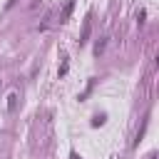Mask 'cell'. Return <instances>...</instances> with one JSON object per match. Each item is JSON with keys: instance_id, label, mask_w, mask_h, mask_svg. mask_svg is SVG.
Instances as JSON below:
<instances>
[{"instance_id": "52a82bcc", "label": "cell", "mask_w": 159, "mask_h": 159, "mask_svg": "<svg viewBox=\"0 0 159 159\" xmlns=\"http://www.w3.org/2000/svg\"><path fill=\"white\" fill-rule=\"evenodd\" d=\"M15 2H17V0H7V5H5V7H12Z\"/></svg>"}, {"instance_id": "6da1fadb", "label": "cell", "mask_w": 159, "mask_h": 159, "mask_svg": "<svg viewBox=\"0 0 159 159\" xmlns=\"http://www.w3.org/2000/svg\"><path fill=\"white\" fill-rule=\"evenodd\" d=\"M89 30H92V25H89V17L84 20V25H82V35H80V47L82 45H87V40H89Z\"/></svg>"}, {"instance_id": "3957f363", "label": "cell", "mask_w": 159, "mask_h": 159, "mask_svg": "<svg viewBox=\"0 0 159 159\" xmlns=\"http://www.w3.org/2000/svg\"><path fill=\"white\" fill-rule=\"evenodd\" d=\"M7 109H10V112L17 109V94H10V97H7Z\"/></svg>"}, {"instance_id": "8992f818", "label": "cell", "mask_w": 159, "mask_h": 159, "mask_svg": "<svg viewBox=\"0 0 159 159\" xmlns=\"http://www.w3.org/2000/svg\"><path fill=\"white\" fill-rule=\"evenodd\" d=\"M65 75H67V60H65V62H62V67H60V77H65Z\"/></svg>"}, {"instance_id": "9c48e42d", "label": "cell", "mask_w": 159, "mask_h": 159, "mask_svg": "<svg viewBox=\"0 0 159 159\" xmlns=\"http://www.w3.org/2000/svg\"><path fill=\"white\" fill-rule=\"evenodd\" d=\"M149 159H157V154H149Z\"/></svg>"}, {"instance_id": "5b68a950", "label": "cell", "mask_w": 159, "mask_h": 159, "mask_svg": "<svg viewBox=\"0 0 159 159\" xmlns=\"http://www.w3.org/2000/svg\"><path fill=\"white\" fill-rule=\"evenodd\" d=\"M104 45H107L104 40H102V42H97V47H94V55H102V52H104Z\"/></svg>"}, {"instance_id": "ba28073f", "label": "cell", "mask_w": 159, "mask_h": 159, "mask_svg": "<svg viewBox=\"0 0 159 159\" xmlns=\"http://www.w3.org/2000/svg\"><path fill=\"white\" fill-rule=\"evenodd\" d=\"M70 159H80V157H77V154H75V152H72V157H70Z\"/></svg>"}, {"instance_id": "7a4b0ae2", "label": "cell", "mask_w": 159, "mask_h": 159, "mask_svg": "<svg viewBox=\"0 0 159 159\" xmlns=\"http://www.w3.org/2000/svg\"><path fill=\"white\" fill-rule=\"evenodd\" d=\"M72 7H75V0H67V5H65V10H62V15H60V22H67V17H70V12H72Z\"/></svg>"}, {"instance_id": "277c9868", "label": "cell", "mask_w": 159, "mask_h": 159, "mask_svg": "<svg viewBox=\"0 0 159 159\" xmlns=\"http://www.w3.org/2000/svg\"><path fill=\"white\" fill-rule=\"evenodd\" d=\"M104 124V114H94L92 117V127H102Z\"/></svg>"}]
</instances>
